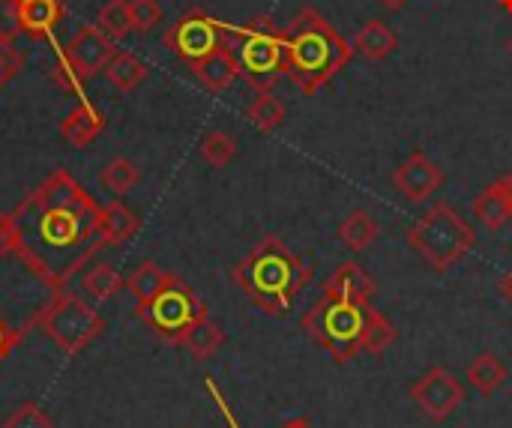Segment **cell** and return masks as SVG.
Here are the masks:
<instances>
[{
    "label": "cell",
    "instance_id": "obj_40",
    "mask_svg": "<svg viewBox=\"0 0 512 428\" xmlns=\"http://www.w3.org/2000/svg\"><path fill=\"white\" fill-rule=\"evenodd\" d=\"M501 3H504V9H510L512 12V0H501Z\"/></svg>",
    "mask_w": 512,
    "mask_h": 428
},
{
    "label": "cell",
    "instance_id": "obj_29",
    "mask_svg": "<svg viewBox=\"0 0 512 428\" xmlns=\"http://www.w3.org/2000/svg\"><path fill=\"white\" fill-rule=\"evenodd\" d=\"M96 27L111 36L114 42L123 39L129 30H132V9H129V0H108L99 15H96Z\"/></svg>",
    "mask_w": 512,
    "mask_h": 428
},
{
    "label": "cell",
    "instance_id": "obj_9",
    "mask_svg": "<svg viewBox=\"0 0 512 428\" xmlns=\"http://www.w3.org/2000/svg\"><path fill=\"white\" fill-rule=\"evenodd\" d=\"M165 45L183 63L192 66L225 45V30H222V21H216L213 15H207L204 9L195 6L165 30Z\"/></svg>",
    "mask_w": 512,
    "mask_h": 428
},
{
    "label": "cell",
    "instance_id": "obj_39",
    "mask_svg": "<svg viewBox=\"0 0 512 428\" xmlns=\"http://www.w3.org/2000/svg\"><path fill=\"white\" fill-rule=\"evenodd\" d=\"M405 3H408V0H381V6H387V9H393V12H396V9H402Z\"/></svg>",
    "mask_w": 512,
    "mask_h": 428
},
{
    "label": "cell",
    "instance_id": "obj_17",
    "mask_svg": "<svg viewBox=\"0 0 512 428\" xmlns=\"http://www.w3.org/2000/svg\"><path fill=\"white\" fill-rule=\"evenodd\" d=\"M105 129V117L96 105L81 102L78 108H72L63 120H60V135L72 144V147H87L99 132Z\"/></svg>",
    "mask_w": 512,
    "mask_h": 428
},
{
    "label": "cell",
    "instance_id": "obj_7",
    "mask_svg": "<svg viewBox=\"0 0 512 428\" xmlns=\"http://www.w3.org/2000/svg\"><path fill=\"white\" fill-rule=\"evenodd\" d=\"M36 327L63 351V354H81L87 345H93L102 330L105 321L102 315L84 303L75 294L66 291H54V297L42 306V312L36 315Z\"/></svg>",
    "mask_w": 512,
    "mask_h": 428
},
{
    "label": "cell",
    "instance_id": "obj_6",
    "mask_svg": "<svg viewBox=\"0 0 512 428\" xmlns=\"http://www.w3.org/2000/svg\"><path fill=\"white\" fill-rule=\"evenodd\" d=\"M366 315H369V303H351V300L324 294L321 300L309 306L300 327L336 363H351L357 354H363L360 339H363Z\"/></svg>",
    "mask_w": 512,
    "mask_h": 428
},
{
    "label": "cell",
    "instance_id": "obj_34",
    "mask_svg": "<svg viewBox=\"0 0 512 428\" xmlns=\"http://www.w3.org/2000/svg\"><path fill=\"white\" fill-rule=\"evenodd\" d=\"M18 33H21L18 0H0V39L3 42H15Z\"/></svg>",
    "mask_w": 512,
    "mask_h": 428
},
{
    "label": "cell",
    "instance_id": "obj_15",
    "mask_svg": "<svg viewBox=\"0 0 512 428\" xmlns=\"http://www.w3.org/2000/svg\"><path fill=\"white\" fill-rule=\"evenodd\" d=\"M192 72L201 81V87H207L210 93H225L240 78L237 60H234V54H231L228 45H222L213 54H207L204 60L192 63Z\"/></svg>",
    "mask_w": 512,
    "mask_h": 428
},
{
    "label": "cell",
    "instance_id": "obj_4",
    "mask_svg": "<svg viewBox=\"0 0 512 428\" xmlns=\"http://www.w3.org/2000/svg\"><path fill=\"white\" fill-rule=\"evenodd\" d=\"M405 237H408V246L435 273H450L477 246L474 225L447 201L432 204L417 222L408 225Z\"/></svg>",
    "mask_w": 512,
    "mask_h": 428
},
{
    "label": "cell",
    "instance_id": "obj_38",
    "mask_svg": "<svg viewBox=\"0 0 512 428\" xmlns=\"http://www.w3.org/2000/svg\"><path fill=\"white\" fill-rule=\"evenodd\" d=\"M279 428H315V423L309 420V417H294V420H288V423H282Z\"/></svg>",
    "mask_w": 512,
    "mask_h": 428
},
{
    "label": "cell",
    "instance_id": "obj_2",
    "mask_svg": "<svg viewBox=\"0 0 512 428\" xmlns=\"http://www.w3.org/2000/svg\"><path fill=\"white\" fill-rule=\"evenodd\" d=\"M282 33L285 75L303 96H315L354 57V45L336 30V24H330V18H324L312 6L300 9Z\"/></svg>",
    "mask_w": 512,
    "mask_h": 428
},
{
    "label": "cell",
    "instance_id": "obj_28",
    "mask_svg": "<svg viewBox=\"0 0 512 428\" xmlns=\"http://www.w3.org/2000/svg\"><path fill=\"white\" fill-rule=\"evenodd\" d=\"M102 186L111 192V195H126V192H132L135 186H138V180H141V171L129 162V159H123V156H117V159H111L105 168H102Z\"/></svg>",
    "mask_w": 512,
    "mask_h": 428
},
{
    "label": "cell",
    "instance_id": "obj_20",
    "mask_svg": "<svg viewBox=\"0 0 512 428\" xmlns=\"http://www.w3.org/2000/svg\"><path fill=\"white\" fill-rule=\"evenodd\" d=\"M138 228H141L138 216L129 207H123L120 201H111L99 210V231H102L105 246H120V243L132 240L138 234Z\"/></svg>",
    "mask_w": 512,
    "mask_h": 428
},
{
    "label": "cell",
    "instance_id": "obj_18",
    "mask_svg": "<svg viewBox=\"0 0 512 428\" xmlns=\"http://www.w3.org/2000/svg\"><path fill=\"white\" fill-rule=\"evenodd\" d=\"M399 45V36L396 30L387 24V21H369L357 30L354 36V54L366 57V60H387Z\"/></svg>",
    "mask_w": 512,
    "mask_h": 428
},
{
    "label": "cell",
    "instance_id": "obj_35",
    "mask_svg": "<svg viewBox=\"0 0 512 428\" xmlns=\"http://www.w3.org/2000/svg\"><path fill=\"white\" fill-rule=\"evenodd\" d=\"M21 333H24V330H18V327H15V324L0 312V363L12 354V348L18 345Z\"/></svg>",
    "mask_w": 512,
    "mask_h": 428
},
{
    "label": "cell",
    "instance_id": "obj_37",
    "mask_svg": "<svg viewBox=\"0 0 512 428\" xmlns=\"http://www.w3.org/2000/svg\"><path fill=\"white\" fill-rule=\"evenodd\" d=\"M498 291H501L504 303H507V306H512V270H507V273H504V279L498 282Z\"/></svg>",
    "mask_w": 512,
    "mask_h": 428
},
{
    "label": "cell",
    "instance_id": "obj_36",
    "mask_svg": "<svg viewBox=\"0 0 512 428\" xmlns=\"http://www.w3.org/2000/svg\"><path fill=\"white\" fill-rule=\"evenodd\" d=\"M204 387H207V393H210V399L216 402V408H219V414H222V420L228 423V428H243L237 423V417H234V411H231V405L225 402V396H222V390H219V384L213 381V378H204Z\"/></svg>",
    "mask_w": 512,
    "mask_h": 428
},
{
    "label": "cell",
    "instance_id": "obj_42",
    "mask_svg": "<svg viewBox=\"0 0 512 428\" xmlns=\"http://www.w3.org/2000/svg\"><path fill=\"white\" fill-rule=\"evenodd\" d=\"M183 428H189V426H183Z\"/></svg>",
    "mask_w": 512,
    "mask_h": 428
},
{
    "label": "cell",
    "instance_id": "obj_27",
    "mask_svg": "<svg viewBox=\"0 0 512 428\" xmlns=\"http://www.w3.org/2000/svg\"><path fill=\"white\" fill-rule=\"evenodd\" d=\"M81 285H84L87 297H93V300H111L120 288H126V279L111 264H93L84 273Z\"/></svg>",
    "mask_w": 512,
    "mask_h": 428
},
{
    "label": "cell",
    "instance_id": "obj_12",
    "mask_svg": "<svg viewBox=\"0 0 512 428\" xmlns=\"http://www.w3.org/2000/svg\"><path fill=\"white\" fill-rule=\"evenodd\" d=\"M114 51H117V48H114V39L105 36L96 24H84V27L72 36L69 48H63L69 66L75 69V75H78L81 81L93 78L96 72H105V66H108V60L114 57Z\"/></svg>",
    "mask_w": 512,
    "mask_h": 428
},
{
    "label": "cell",
    "instance_id": "obj_13",
    "mask_svg": "<svg viewBox=\"0 0 512 428\" xmlns=\"http://www.w3.org/2000/svg\"><path fill=\"white\" fill-rule=\"evenodd\" d=\"M474 219L489 228L501 231L512 219V174L492 180L477 198H474Z\"/></svg>",
    "mask_w": 512,
    "mask_h": 428
},
{
    "label": "cell",
    "instance_id": "obj_21",
    "mask_svg": "<svg viewBox=\"0 0 512 428\" xmlns=\"http://www.w3.org/2000/svg\"><path fill=\"white\" fill-rule=\"evenodd\" d=\"M174 279H177V276L165 273L156 261H144V264H138V267L129 273V279H126V291L135 297V303H138V306H144V303H150L153 297H159V294H162Z\"/></svg>",
    "mask_w": 512,
    "mask_h": 428
},
{
    "label": "cell",
    "instance_id": "obj_41",
    "mask_svg": "<svg viewBox=\"0 0 512 428\" xmlns=\"http://www.w3.org/2000/svg\"><path fill=\"white\" fill-rule=\"evenodd\" d=\"M507 48H510V54H512V39H510V42H507Z\"/></svg>",
    "mask_w": 512,
    "mask_h": 428
},
{
    "label": "cell",
    "instance_id": "obj_25",
    "mask_svg": "<svg viewBox=\"0 0 512 428\" xmlns=\"http://www.w3.org/2000/svg\"><path fill=\"white\" fill-rule=\"evenodd\" d=\"M399 339V330L393 327V321L369 306L366 315V327H363V339H360V351L363 354H384L393 342Z\"/></svg>",
    "mask_w": 512,
    "mask_h": 428
},
{
    "label": "cell",
    "instance_id": "obj_22",
    "mask_svg": "<svg viewBox=\"0 0 512 428\" xmlns=\"http://www.w3.org/2000/svg\"><path fill=\"white\" fill-rule=\"evenodd\" d=\"M468 384L480 396H495L507 384V366L498 354H477L468 366Z\"/></svg>",
    "mask_w": 512,
    "mask_h": 428
},
{
    "label": "cell",
    "instance_id": "obj_5",
    "mask_svg": "<svg viewBox=\"0 0 512 428\" xmlns=\"http://www.w3.org/2000/svg\"><path fill=\"white\" fill-rule=\"evenodd\" d=\"M225 42L237 60L240 78L258 93L273 90L285 75V33L273 18H255L249 24H225Z\"/></svg>",
    "mask_w": 512,
    "mask_h": 428
},
{
    "label": "cell",
    "instance_id": "obj_33",
    "mask_svg": "<svg viewBox=\"0 0 512 428\" xmlns=\"http://www.w3.org/2000/svg\"><path fill=\"white\" fill-rule=\"evenodd\" d=\"M21 66H24V54L15 51V42L0 39V90L15 78V72H21Z\"/></svg>",
    "mask_w": 512,
    "mask_h": 428
},
{
    "label": "cell",
    "instance_id": "obj_11",
    "mask_svg": "<svg viewBox=\"0 0 512 428\" xmlns=\"http://www.w3.org/2000/svg\"><path fill=\"white\" fill-rule=\"evenodd\" d=\"M393 186L396 192L411 201V204H426L435 198V192H441L444 186V171L420 150H414L393 174Z\"/></svg>",
    "mask_w": 512,
    "mask_h": 428
},
{
    "label": "cell",
    "instance_id": "obj_19",
    "mask_svg": "<svg viewBox=\"0 0 512 428\" xmlns=\"http://www.w3.org/2000/svg\"><path fill=\"white\" fill-rule=\"evenodd\" d=\"M336 234H339V243H342L345 249H351V252H366V249L378 240L381 225H378V219H375L369 210H351V213L339 222Z\"/></svg>",
    "mask_w": 512,
    "mask_h": 428
},
{
    "label": "cell",
    "instance_id": "obj_14",
    "mask_svg": "<svg viewBox=\"0 0 512 428\" xmlns=\"http://www.w3.org/2000/svg\"><path fill=\"white\" fill-rule=\"evenodd\" d=\"M324 294L342 297V300H351V303H369L375 297V279L357 261H345L327 276Z\"/></svg>",
    "mask_w": 512,
    "mask_h": 428
},
{
    "label": "cell",
    "instance_id": "obj_16",
    "mask_svg": "<svg viewBox=\"0 0 512 428\" xmlns=\"http://www.w3.org/2000/svg\"><path fill=\"white\" fill-rule=\"evenodd\" d=\"M63 18L60 0H18V21L21 30L33 39H45Z\"/></svg>",
    "mask_w": 512,
    "mask_h": 428
},
{
    "label": "cell",
    "instance_id": "obj_32",
    "mask_svg": "<svg viewBox=\"0 0 512 428\" xmlns=\"http://www.w3.org/2000/svg\"><path fill=\"white\" fill-rule=\"evenodd\" d=\"M132 9V30L147 33L162 21V6L156 0H129Z\"/></svg>",
    "mask_w": 512,
    "mask_h": 428
},
{
    "label": "cell",
    "instance_id": "obj_31",
    "mask_svg": "<svg viewBox=\"0 0 512 428\" xmlns=\"http://www.w3.org/2000/svg\"><path fill=\"white\" fill-rule=\"evenodd\" d=\"M3 428H54V423H51V417H48L39 405L27 402V405L15 408V411L6 417Z\"/></svg>",
    "mask_w": 512,
    "mask_h": 428
},
{
    "label": "cell",
    "instance_id": "obj_10",
    "mask_svg": "<svg viewBox=\"0 0 512 428\" xmlns=\"http://www.w3.org/2000/svg\"><path fill=\"white\" fill-rule=\"evenodd\" d=\"M408 396L432 423H447L465 405V384L450 369L432 366L417 381H411Z\"/></svg>",
    "mask_w": 512,
    "mask_h": 428
},
{
    "label": "cell",
    "instance_id": "obj_30",
    "mask_svg": "<svg viewBox=\"0 0 512 428\" xmlns=\"http://www.w3.org/2000/svg\"><path fill=\"white\" fill-rule=\"evenodd\" d=\"M201 159L210 165V168H225L234 156H237V141L228 135V132H207L201 138V147H198Z\"/></svg>",
    "mask_w": 512,
    "mask_h": 428
},
{
    "label": "cell",
    "instance_id": "obj_1",
    "mask_svg": "<svg viewBox=\"0 0 512 428\" xmlns=\"http://www.w3.org/2000/svg\"><path fill=\"white\" fill-rule=\"evenodd\" d=\"M99 204L69 174L54 171L12 213V258L33 273L51 294L105 246L99 231Z\"/></svg>",
    "mask_w": 512,
    "mask_h": 428
},
{
    "label": "cell",
    "instance_id": "obj_8",
    "mask_svg": "<svg viewBox=\"0 0 512 428\" xmlns=\"http://www.w3.org/2000/svg\"><path fill=\"white\" fill-rule=\"evenodd\" d=\"M138 318L168 345H180L183 336L207 318V303L180 279H174L159 297L138 306Z\"/></svg>",
    "mask_w": 512,
    "mask_h": 428
},
{
    "label": "cell",
    "instance_id": "obj_26",
    "mask_svg": "<svg viewBox=\"0 0 512 428\" xmlns=\"http://www.w3.org/2000/svg\"><path fill=\"white\" fill-rule=\"evenodd\" d=\"M246 117L252 120V126H255L258 132H273V129H279V126L285 123V105H282L279 96H273L270 90H264V93H258L255 102L246 108Z\"/></svg>",
    "mask_w": 512,
    "mask_h": 428
},
{
    "label": "cell",
    "instance_id": "obj_3",
    "mask_svg": "<svg viewBox=\"0 0 512 428\" xmlns=\"http://www.w3.org/2000/svg\"><path fill=\"white\" fill-rule=\"evenodd\" d=\"M312 276V264L294 255L276 234L264 237L231 270L234 285L270 318H285L297 303L300 291L312 282Z\"/></svg>",
    "mask_w": 512,
    "mask_h": 428
},
{
    "label": "cell",
    "instance_id": "obj_24",
    "mask_svg": "<svg viewBox=\"0 0 512 428\" xmlns=\"http://www.w3.org/2000/svg\"><path fill=\"white\" fill-rule=\"evenodd\" d=\"M105 78L123 90V93H132L144 78H147V66L132 54V51H114V57L108 60L105 66Z\"/></svg>",
    "mask_w": 512,
    "mask_h": 428
},
{
    "label": "cell",
    "instance_id": "obj_23",
    "mask_svg": "<svg viewBox=\"0 0 512 428\" xmlns=\"http://www.w3.org/2000/svg\"><path fill=\"white\" fill-rule=\"evenodd\" d=\"M222 345H225V330H222L216 321H210V315L201 318V321L183 336V342H180V348H186L189 357L198 360V363L210 360Z\"/></svg>",
    "mask_w": 512,
    "mask_h": 428
}]
</instances>
